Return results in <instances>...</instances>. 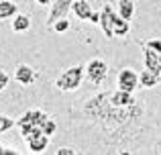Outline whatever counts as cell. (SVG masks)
<instances>
[{"label":"cell","instance_id":"cell-1","mask_svg":"<svg viewBox=\"0 0 161 155\" xmlns=\"http://www.w3.org/2000/svg\"><path fill=\"white\" fill-rule=\"evenodd\" d=\"M100 27H102L104 35L108 37V39H112V37H125L126 33L130 31L129 27V20L122 19L120 14H116V12L112 10V6H104L102 12H100Z\"/></svg>","mask_w":161,"mask_h":155},{"label":"cell","instance_id":"cell-2","mask_svg":"<svg viewBox=\"0 0 161 155\" xmlns=\"http://www.w3.org/2000/svg\"><path fill=\"white\" fill-rule=\"evenodd\" d=\"M47 120H49V116L45 114L43 110H27V112H25V114L19 119V129H20V135H23V139L27 141L29 137L41 135Z\"/></svg>","mask_w":161,"mask_h":155},{"label":"cell","instance_id":"cell-3","mask_svg":"<svg viewBox=\"0 0 161 155\" xmlns=\"http://www.w3.org/2000/svg\"><path fill=\"white\" fill-rule=\"evenodd\" d=\"M82 80H84V68L82 65H74V68L65 69L61 76H57L55 86H57V90H61V92H74V90L80 88Z\"/></svg>","mask_w":161,"mask_h":155},{"label":"cell","instance_id":"cell-4","mask_svg":"<svg viewBox=\"0 0 161 155\" xmlns=\"http://www.w3.org/2000/svg\"><path fill=\"white\" fill-rule=\"evenodd\" d=\"M108 76V64L100 57H94V59L88 61L86 65V78L90 80L92 84H102Z\"/></svg>","mask_w":161,"mask_h":155},{"label":"cell","instance_id":"cell-5","mask_svg":"<svg viewBox=\"0 0 161 155\" xmlns=\"http://www.w3.org/2000/svg\"><path fill=\"white\" fill-rule=\"evenodd\" d=\"M71 4H74V0H55L51 4V12H49V16H47V29L53 27L55 20H59V19L69 14Z\"/></svg>","mask_w":161,"mask_h":155},{"label":"cell","instance_id":"cell-6","mask_svg":"<svg viewBox=\"0 0 161 155\" xmlns=\"http://www.w3.org/2000/svg\"><path fill=\"white\" fill-rule=\"evenodd\" d=\"M118 88L126 92H135L139 88V76L130 68L120 69V74H118Z\"/></svg>","mask_w":161,"mask_h":155},{"label":"cell","instance_id":"cell-7","mask_svg":"<svg viewBox=\"0 0 161 155\" xmlns=\"http://www.w3.org/2000/svg\"><path fill=\"white\" fill-rule=\"evenodd\" d=\"M108 100L112 106H118V108H126V106H133L135 104V96L133 92H126V90H120L114 92V94H108Z\"/></svg>","mask_w":161,"mask_h":155},{"label":"cell","instance_id":"cell-8","mask_svg":"<svg viewBox=\"0 0 161 155\" xmlns=\"http://www.w3.org/2000/svg\"><path fill=\"white\" fill-rule=\"evenodd\" d=\"M145 68L149 69V72H153L155 76L161 78V55H157V53L149 47H145Z\"/></svg>","mask_w":161,"mask_h":155},{"label":"cell","instance_id":"cell-9","mask_svg":"<svg viewBox=\"0 0 161 155\" xmlns=\"http://www.w3.org/2000/svg\"><path fill=\"white\" fill-rule=\"evenodd\" d=\"M14 76H16V80H19L20 84H23V86H31L33 82H35V69L31 68V65H19V68H16V72H14Z\"/></svg>","mask_w":161,"mask_h":155},{"label":"cell","instance_id":"cell-10","mask_svg":"<svg viewBox=\"0 0 161 155\" xmlns=\"http://www.w3.org/2000/svg\"><path fill=\"white\" fill-rule=\"evenodd\" d=\"M71 10L75 12V16H78L80 20H90L92 6H90V2H88V0H74Z\"/></svg>","mask_w":161,"mask_h":155},{"label":"cell","instance_id":"cell-11","mask_svg":"<svg viewBox=\"0 0 161 155\" xmlns=\"http://www.w3.org/2000/svg\"><path fill=\"white\" fill-rule=\"evenodd\" d=\"M27 143H29V149H31L33 153H41L45 147H47V143H49V137L45 135V133H41V135L29 137V139H27Z\"/></svg>","mask_w":161,"mask_h":155},{"label":"cell","instance_id":"cell-12","mask_svg":"<svg viewBox=\"0 0 161 155\" xmlns=\"http://www.w3.org/2000/svg\"><path fill=\"white\" fill-rule=\"evenodd\" d=\"M159 76H155L153 72H149V69L145 68V72L139 76V86L141 88H153V86H157V82H159Z\"/></svg>","mask_w":161,"mask_h":155},{"label":"cell","instance_id":"cell-13","mask_svg":"<svg viewBox=\"0 0 161 155\" xmlns=\"http://www.w3.org/2000/svg\"><path fill=\"white\" fill-rule=\"evenodd\" d=\"M16 10H19V8H16V4L12 2V0H2V2H0V20L14 16Z\"/></svg>","mask_w":161,"mask_h":155},{"label":"cell","instance_id":"cell-14","mask_svg":"<svg viewBox=\"0 0 161 155\" xmlns=\"http://www.w3.org/2000/svg\"><path fill=\"white\" fill-rule=\"evenodd\" d=\"M118 14L126 20L133 19V14H135V2L133 0H120L118 2Z\"/></svg>","mask_w":161,"mask_h":155},{"label":"cell","instance_id":"cell-15","mask_svg":"<svg viewBox=\"0 0 161 155\" xmlns=\"http://www.w3.org/2000/svg\"><path fill=\"white\" fill-rule=\"evenodd\" d=\"M31 27V20H29L27 14H14V20H12V31L16 33H23Z\"/></svg>","mask_w":161,"mask_h":155},{"label":"cell","instance_id":"cell-16","mask_svg":"<svg viewBox=\"0 0 161 155\" xmlns=\"http://www.w3.org/2000/svg\"><path fill=\"white\" fill-rule=\"evenodd\" d=\"M67 29H69V20H67V16H63V19H59V20L53 23V31L55 33H65Z\"/></svg>","mask_w":161,"mask_h":155},{"label":"cell","instance_id":"cell-17","mask_svg":"<svg viewBox=\"0 0 161 155\" xmlns=\"http://www.w3.org/2000/svg\"><path fill=\"white\" fill-rule=\"evenodd\" d=\"M12 127H14V120H12L10 116L0 114V135H2L4 131H8V129H12Z\"/></svg>","mask_w":161,"mask_h":155},{"label":"cell","instance_id":"cell-18","mask_svg":"<svg viewBox=\"0 0 161 155\" xmlns=\"http://www.w3.org/2000/svg\"><path fill=\"white\" fill-rule=\"evenodd\" d=\"M145 47H149V49H153L157 55H161V39H153V41H147L145 43Z\"/></svg>","mask_w":161,"mask_h":155},{"label":"cell","instance_id":"cell-19","mask_svg":"<svg viewBox=\"0 0 161 155\" xmlns=\"http://www.w3.org/2000/svg\"><path fill=\"white\" fill-rule=\"evenodd\" d=\"M6 86H8V74L6 72H0V90H4Z\"/></svg>","mask_w":161,"mask_h":155},{"label":"cell","instance_id":"cell-20","mask_svg":"<svg viewBox=\"0 0 161 155\" xmlns=\"http://www.w3.org/2000/svg\"><path fill=\"white\" fill-rule=\"evenodd\" d=\"M55 153H57V155H74V153H78V151H74L71 147H61V149H57Z\"/></svg>","mask_w":161,"mask_h":155},{"label":"cell","instance_id":"cell-21","mask_svg":"<svg viewBox=\"0 0 161 155\" xmlns=\"http://www.w3.org/2000/svg\"><path fill=\"white\" fill-rule=\"evenodd\" d=\"M90 23L100 25V14H98V12H92V14H90Z\"/></svg>","mask_w":161,"mask_h":155},{"label":"cell","instance_id":"cell-22","mask_svg":"<svg viewBox=\"0 0 161 155\" xmlns=\"http://www.w3.org/2000/svg\"><path fill=\"white\" fill-rule=\"evenodd\" d=\"M10 153H19V151H16V149H10V147H8V149H2V155H10Z\"/></svg>","mask_w":161,"mask_h":155},{"label":"cell","instance_id":"cell-23","mask_svg":"<svg viewBox=\"0 0 161 155\" xmlns=\"http://www.w3.org/2000/svg\"><path fill=\"white\" fill-rule=\"evenodd\" d=\"M37 4H41V6H47V4H51V0H37Z\"/></svg>","mask_w":161,"mask_h":155},{"label":"cell","instance_id":"cell-24","mask_svg":"<svg viewBox=\"0 0 161 155\" xmlns=\"http://www.w3.org/2000/svg\"><path fill=\"white\" fill-rule=\"evenodd\" d=\"M2 149H4V147H2V145H0V155H2Z\"/></svg>","mask_w":161,"mask_h":155}]
</instances>
